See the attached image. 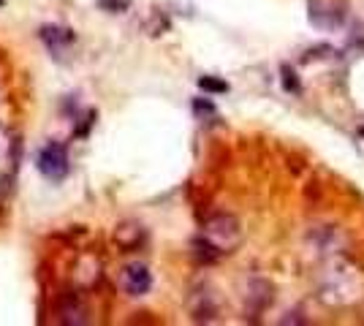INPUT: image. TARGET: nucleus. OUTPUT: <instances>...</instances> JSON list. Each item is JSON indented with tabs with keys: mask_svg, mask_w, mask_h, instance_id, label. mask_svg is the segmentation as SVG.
I'll return each instance as SVG.
<instances>
[{
	"mask_svg": "<svg viewBox=\"0 0 364 326\" xmlns=\"http://www.w3.org/2000/svg\"><path fill=\"white\" fill-rule=\"evenodd\" d=\"M36 169L41 171V177L49 183H63L71 171V161H68V150L60 141H49L38 150L36 156Z\"/></svg>",
	"mask_w": 364,
	"mask_h": 326,
	"instance_id": "1",
	"label": "nucleus"
},
{
	"mask_svg": "<svg viewBox=\"0 0 364 326\" xmlns=\"http://www.w3.org/2000/svg\"><path fill=\"white\" fill-rule=\"evenodd\" d=\"M204 237L213 242L215 248L223 253H234V248L240 245L242 239V229H240V220L231 215H215L207 226H204Z\"/></svg>",
	"mask_w": 364,
	"mask_h": 326,
	"instance_id": "2",
	"label": "nucleus"
},
{
	"mask_svg": "<svg viewBox=\"0 0 364 326\" xmlns=\"http://www.w3.org/2000/svg\"><path fill=\"white\" fill-rule=\"evenodd\" d=\"M120 286L128 296H144L152 288V272L141 261H131L120 269Z\"/></svg>",
	"mask_w": 364,
	"mask_h": 326,
	"instance_id": "3",
	"label": "nucleus"
},
{
	"mask_svg": "<svg viewBox=\"0 0 364 326\" xmlns=\"http://www.w3.org/2000/svg\"><path fill=\"white\" fill-rule=\"evenodd\" d=\"M38 38L44 41V47L60 60L63 55H68V49L76 44V33L71 28H63V25H44L38 31Z\"/></svg>",
	"mask_w": 364,
	"mask_h": 326,
	"instance_id": "4",
	"label": "nucleus"
},
{
	"mask_svg": "<svg viewBox=\"0 0 364 326\" xmlns=\"http://www.w3.org/2000/svg\"><path fill=\"white\" fill-rule=\"evenodd\" d=\"M346 19V11L337 6V3H326V0H313L310 3V22L316 28H323V31H334L340 28Z\"/></svg>",
	"mask_w": 364,
	"mask_h": 326,
	"instance_id": "5",
	"label": "nucleus"
},
{
	"mask_svg": "<svg viewBox=\"0 0 364 326\" xmlns=\"http://www.w3.org/2000/svg\"><path fill=\"white\" fill-rule=\"evenodd\" d=\"M60 321L63 324H87V305L76 294H68L60 305Z\"/></svg>",
	"mask_w": 364,
	"mask_h": 326,
	"instance_id": "6",
	"label": "nucleus"
},
{
	"mask_svg": "<svg viewBox=\"0 0 364 326\" xmlns=\"http://www.w3.org/2000/svg\"><path fill=\"white\" fill-rule=\"evenodd\" d=\"M247 302H250L253 313H261L267 305H269V302H272V286H269L267 280H256V283H250Z\"/></svg>",
	"mask_w": 364,
	"mask_h": 326,
	"instance_id": "7",
	"label": "nucleus"
},
{
	"mask_svg": "<svg viewBox=\"0 0 364 326\" xmlns=\"http://www.w3.org/2000/svg\"><path fill=\"white\" fill-rule=\"evenodd\" d=\"M141 239H144V229L136 226V223H122L120 229L114 232V242L125 250H134Z\"/></svg>",
	"mask_w": 364,
	"mask_h": 326,
	"instance_id": "8",
	"label": "nucleus"
},
{
	"mask_svg": "<svg viewBox=\"0 0 364 326\" xmlns=\"http://www.w3.org/2000/svg\"><path fill=\"white\" fill-rule=\"evenodd\" d=\"M198 87L204 90V93H228V82L218 77H201L198 79Z\"/></svg>",
	"mask_w": 364,
	"mask_h": 326,
	"instance_id": "9",
	"label": "nucleus"
},
{
	"mask_svg": "<svg viewBox=\"0 0 364 326\" xmlns=\"http://www.w3.org/2000/svg\"><path fill=\"white\" fill-rule=\"evenodd\" d=\"M98 9L109 11V14H122L131 9V0H98Z\"/></svg>",
	"mask_w": 364,
	"mask_h": 326,
	"instance_id": "10",
	"label": "nucleus"
},
{
	"mask_svg": "<svg viewBox=\"0 0 364 326\" xmlns=\"http://www.w3.org/2000/svg\"><path fill=\"white\" fill-rule=\"evenodd\" d=\"M280 71H283V87H286L289 93H299V79L294 77V71H291V65H283Z\"/></svg>",
	"mask_w": 364,
	"mask_h": 326,
	"instance_id": "11",
	"label": "nucleus"
},
{
	"mask_svg": "<svg viewBox=\"0 0 364 326\" xmlns=\"http://www.w3.org/2000/svg\"><path fill=\"white\" fill-rule=\"evenodd\" d=\"M193 112H196V117H210V114H215L213 101H207V98H196V101H193Z\"/></svg>",
	"mask_w": 364,
	"mask_h": 326,
	"instance_id": "12",
	"label": "nucleus"
},
{
	"mask_svg": "<svg viewBox=\"0 0 364 326\" xmlns=\"http://www.w3.org/2000/svg\"><path fill=\"white\" fill-rule=\"evenodd\" d=\"M6 150H9V136H6V131L0 128V158L6 156Z\"/></svg>",
	"mask_w": 364,
	"mask_h": 326,
	"instance_id": "13",
	"label": "nucleus"
},
{
	"mask_svg": "<svg viewBox=\"0 0 364 326\" xmlns=\"http://www.w3.org/2000/svg\"><path fill=\"white\" fill-rule=\"evenodd\" d=\"M3 6H6V0H0V9H3Z\"/></svg>",
	"mask_w": 364,
	"mask_h": 326,
	"instance_id": "14",
	"label": "nucleus"
},
{
	"mask_svg": "<svg viewBox=\"0 0 364 326\" xmlns=\"http://www.w3.org/2000/svg\"><path fill=\"white\" fill-rule=\"evenodd\" d=\"M362 136H364V128H362Z\"/></svg>",
	"mask_w": 364,
	"mask_h": 326,
	"instance_id": "15",
	"label": "nucleus"
}]
</instances>
